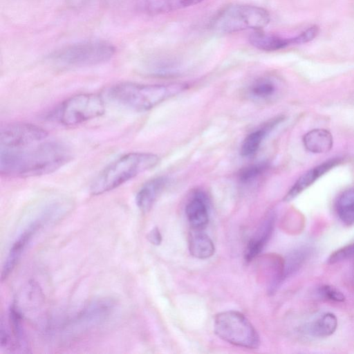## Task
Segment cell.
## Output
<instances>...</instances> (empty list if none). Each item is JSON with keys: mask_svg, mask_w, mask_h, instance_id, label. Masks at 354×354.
Returning <instances> with one entry per match:
<instances>
[{"mask_svg": "<svg viewBox=\"0 0 354 354\" xmlns=\"http://www.w3.org/2000/svg\"><path fill=\"white\" fill-rule=\"evenodd\" d=\"M71 158L69 147L47 138L19 149H0V173L9 177L39 176L55 171Z\"/></svg>", "mask_w": 354, "mask_h": 354, "instance_id": "obj_1", "label": "cell"}, {"mask_svg": "<svg viewBox=\"0 0 354 354\" xmlns=\"http://www.w3.org/2000/svg\"><path fill=\"white\" fill-rule=\"evenodd\" d=\"M184 83L142 84L119 83L109 87L105 94L113 103L136 111H148L186 89Z\"/></svg>", "mask_w": 354, "mask_h": 354, "instance_id": "obj_2", "label": "cell"}, {"mask_svg": "<svg viewBox=\"0 0 354 354\" xmlns=\"http://www.w3.org/2000/svg\"><path fill=\"white\" fill-rule=\"evenodd\" d=\"M160 158L154 153L130 152L117 158L104 168L93 180L90 192L100 195L111 191L139 174L156 167Z\"/></svg>", "mask_w": 354, "mask_h": 354, "instance_id": "obj_3", "label": "cell"}, {"mask_svg": "<svg viewBox=\"0 0 354 354\" xmlns=\"http://www.w3.org/2000/svg\"><path fill=\"white\" fill-rule=\"evenodd\" d=\"M115 53V48L105 41H86L73 44L52 53L48 59L63 67L95 66L106 62Z\"/></svg>", "mask_w": 354, "mask_h": 354, "instance_id": "obj_4", "label": "cell"}, {"mask_svg": "<svg viewBox=\"0 0 354 354\" xmlns=\"http://www.w3.org/2000/svg\"><path fill=\"white\" fill-rule=\"evenodd\" d=\"M270 20L269 12L261 7L235 4L221 10L212 19L211 28L222 33L257 30L266 27Z\"/></svg>", "mask_w": 354, "mask_h": 354, "instance_id": "obj_5", "label": "cell"}, {"mask_svg": "<svg viewBox=\"0 0 354 354\" xmlns=\"http://www.w3.org/2000/svg\"><path fill=\"white\" fill-rule=\"evenodd\" d=\"M103 98L95 93L75 95L62 102L48 118L64 126H75L100 117L104 113Z\"/></svg>", "mask_w": 354, "mask_h": 354, "instance_id": "obj_6", "label": "cell"}, {"mask_svg": "<svg viewBox=\"0 0 354 354\" xmlns=\"http://www.w3.org/2000/svg\"><path fill=\"white\" fill-rule=\"evenodd\" d=\"M214 330L219 338L239 347L256 349L260 344L256 329L248 319L238 311L227 310L216 314Z\"/></svg>", "mask_w": 354, "mask_h": 354, "instance_id": "obj_7", "label": "cell"}, {"mask_svg": "<svg viewBox=\"0 0 354 354\" xmlns=\"http://www.w3.org/2000/svg\"><path fill=\"white\" fill-rule=\"evenodd\" d=\"M64 205L65 203L62 201H55L48 203L44 208L43 213L40 216L33 221L18 236L12 243L4 262L1 274V281L6 279L9 274L12 272L26 248L37 232L41 227L44 221L59 212Z\"/></svg>", "mask_w": 354, "mask_h": 354, "instance_id": "obj_8", "label": "cell"}, {"mask_svg": "<svg viewBox=\"0 0 354 354\" xmlns=\"http://www.w3.org/2000/svg\"><path fill=\"white\" fill-rule=\"evenodd\" d=\"M48 138V132L39 126L26 122L11 123L0 131V149H19Z\"/></svg>", "mask_w": 354, "mask_h": 354, "instance_id": "obj_9", "label": "cell"}, {"mask_svg": "<svg viewBox=\"0 0 354 354\" xmlns=\"http://www.w3.org/2000/svg\"><path fill=\"white\" fill-rule=\"evenodd\" d=\"M340 162L339 158L329 159L305 172L296 180L284 196L283 201L289 202L293 200Z\"/></svg>", "mask_w": 354, "mask_h": 354, "instance_id": "obj_10", "label": "cell"}, {"mask_svg": "<svg viewBox=\"0 0 354 354\" xmlns=\"http://www.w3.org/2000/svg\"><path fill=\"white\" fill-rule=\"evenodd\" d=\"M113 303L109 299H100L88 304L75 318V324L89 326L104 319L111 312Z\"/></svg>", "mask_w": 354, "mask_h": 354, "instance_id": "obj_11", "label": "cell"}, {"mask_svg": "<svg viewBox=\"0 0 354 354\" xmlns=\"http://www.w3.org/2000/svg\"><path fill=\"white\" fill-rule=\"evenodd\" d=\"M167 179L164 176L153 178L146 182L136 196V203L143 212H148L166 186Z\"/></svg>", "mask_w": 354, "mask_h": 354, "instance_id": "obj_12", "label": "cell"}, {"mask_svg": "<svg viewBox=\"0 0 354 354\" xmlns=\"http://www.w3.org/2000/svg\"><path fill=\"white\" fill-rule=\"evenodd\" d=\"M187 219L195 230H201L208 223L209 208L207 201L203 193L195 194L185 207Z\"/></svg>", "mask_w": 354, "mask_h": 354, "instance_id": "obj_13", "label": "cell"}, {"mask_svg": "<svg viewBox=\"0 0 354 354\" xmlns=\"http://www.w3.org/2000/svg\"><path fill=\"white\" fill-rule=\"evenodd\" d=\"M274 226V216L269 214L263 221L255 236L250 239L245 249L244 257L250 261L261 253L270 239Z\"/></svg>", "mask_w": 354, "mask_h": 354, "instance_id": "obj_14", "label": "cell"}, {"mask_svg": "<svg viewBox=\"0 0 354 354\" xmlns=\"http://www.w3.org/2000/svg\"><path fill=\"white\" fill-rule=\"evenodd\" d=\"M303 142L307 151L313 153H324L332 149L333 138L328 130L315 129L304 136Z\"/></svg>", "mask_w": 354, "mask_h": 354, "instance_id": "obj_15", "label": "cell"}, {"mask_svg": "<svg viewBox=\"0 0 354 354\" xmlns=\"http://www.w3.org/2000/svg\"><path fill=\"white\" fill-rule=\"evenodd\" d=\"M190 254L195 258L205 259L212 257L215 251L213 241L207 234L195 230L190 232L188 239Z\"/></svg>", "mask_w": 354, "mask_h": 354, "instance_id": "obj_16", "label": "cell"}, {"mask_svg": "<svg viewBox=\"0 0 354 354\" xmlns=\"http://www.w3.org/2000/svg\"><path fill=\"white\" fill-rule=\"evenodd\" d=\"M203 0H147L141 6L145 12L151 15L167 13L184 9Z\"/></svg>", "mask_w": 354, "mask_h": 354, "instance_id": "obj_17", "label": "cell"}, {"mask_svg": "<svg viewBox=\"0 0 354 354\" xmlns=\"http://www.w3.org/2000/svg\"><path fill=\"white\" fill-rule=\"evenodd\" d=\"M311 250L303 246L290 251L282 259L281 279L282 281L294 275L304 265L308 259Z\"/></svg>", "mask_w": 354, "mask_h": 354, "instance_id": "obj_18", "label": "cell"}, {"mask_svg": "<svg viewBox=\"0 0 354 354\" xmlns=\"http://www.w3.org/2000/svg\"><path fill=\"white\" fill-rule=\"evenodd\" d=\"M9 324L13 335L14 351L24 352L28 348L26 334L23 327V315L16 302L12 304L8 313ZM28 352V351H27Z\"/></svg>", "mask_w": 354, "mask_h": 354, "instance_id": "obj_19", "label": "cell"}, {"mask_svg": "<svg viewBox=\"0 0 354 354\" xmlns=\"http://www.w3.org/2000/svg\"><path fill=\"white\" fill-rule=\"evenodd\" d=\"M283 120V118L278 117L269 122L266 126L250 133L243 140L241 147V154L242 156L248 157L253 155L259 149L263 140L268 131L272 129Z\"/></svg>", "mask_w": 354, "mask_h": 354, "instance_id": "obj_20", "label": "cell"}, {"mask_svg": "<svg viewBox=\"0 0 354 354\" xmlns=\"http://www.w3.org/2000/svg\"><path fill=\"white\" fill-rule=\"evenodd\" d=\"M248 40L254 47L266 51L277 50L290 45L289 39L260 31L252 33Z\"/></svg>", "mask_w": 354, "mask_h": 354, "instance_id": "obj_21", "label": "cell"}, {"mask_svg": "<svg viewBox=\"0 0 354 354\" xmlns=\"http://www.w3.org/2000/svg\"><path fill=\"white\" fill-rule=\"evenodd\" d=\"M337 318L332 313H325L310 323L308 334L315 337H326L333 335L337 328Z\"/></svg>", "mask_w": 354, "mask_h": 354, "instance_id": "obj_22", "label": "cell"}, {"mask_svg": "<svg viewBox=\"0 0 354 354\" xmlns=\"http://www.w3.org/2000/svg\"><path fill=\"white\" fill-rule=\"evenodd\" d=\"M335 210L338 218L344 225H354V189H346L339 196Z\"/></svg>", "mask_w": 354, "mask_h": 354, "instance_id": "obj_23", "label": "cell"}, {"mask_svg": "<svg viewBox=\"0 0 354 354\" xmlns=\"http://www.w3.org/2000/svg\"><path fill=\"white\" fill-rule=\"evenodd\" d=\"M275 82L268 77L259 78L249 86L248 93L251 97L257 100H267L272 98L277 93Z\"/></svg>", "mask_w": 354, "mask_h": 354, "instance_id": "obj_24", "label": "cell"}, {"mask_svg": "<svg viewBox=\"0 0 354 354\" xmlns=\"http://www.w3.org/2000/svg\"><path fill=\"white\" fill-rule=\"evenodd\" d=\"M266 169L265 163H258L249 165L239 173V179L243 183H250L259 176Z\"/></svg>", "mask_w": 354, "mask_h": 354, "instance_id": "obj_25", "label": "cell"}, {"mask_svg": "<svg viewBox=\"0 0 354 354\" xmlns=\"http://www.w3.org/2000/svg\"><path fill=\"white\" fill-rule=\"evenodd\" d=\"M354 257V242L346 245L330 254L327 263L335 264Z\"/></svg>", "mask_w": 354, "mask_h": 354, "instance_id": "obj_26", "label": "cell"}, {"mask_svg": "<svg viewBox=\"0 0 354 354\" xmlns=\"http://www.w3.org/2000/svg\"><path fill=\"white\" fill-rule=\"evenodd\" d=\"M319 293L324 299L331 301L343 302L345 300V296L343 292L330 285L322 286L319 288Z\"/></svg>", "mask_w": 354, "mask_h": 354, "instance_id": "obj_27", "label": "cell"}, {"mask_svg": "<svg viewBox=\"0 0 354 354\" xmlns=\"http://www.w3.org/2000/svg\"><path fill=\"white\" fill-rule=\"evenodd\" d=\"M318 32L319 28L317 26H311L297 37L290 38V44H298L308 42L316 37Z\"/></svg>", "mask_w": 354, "mask_h": 354, "instance_id": "obj_28", "label": "cell"}, {"mask_svg": "<svg viewBox=\"0 0 354 354\" xmlns=\"http://www.w3.org/2000/svg\"><path fill=\"white\" fill-rule=\"evenodd\" d=\"M149 241L154 245H159L162 242V235L157 227H154L147 234Z\"/></svg>", "mask_w": 354, "mask_h": 354, "instance_id": "obj_29", "label": "cell"}]
</instances>
